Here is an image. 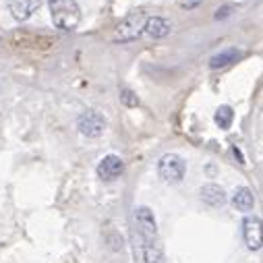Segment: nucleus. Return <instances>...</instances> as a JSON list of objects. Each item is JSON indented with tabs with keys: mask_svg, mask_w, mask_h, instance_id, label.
Returning a JSON list of instances; mask_svg holds the SVG:
<instances>
[{
	"mask_svg": "<svg viewBox=\"0 0 263 263\" xmlns=\"http://www.w3.org/2000/svg\"><path fill=\"white\" fill-rule=\"evenodd\" d=\"M145 23H147L145 11H133V13H128L118 23V27L114 29V40L116 42H133V40H137L143 33Z\"/></svg>",
	"mask_w": 263,
	"mask_h": 263,
	"instance_id": "f03ea898",
	"label": "nucleus"
},
{
	"mask_svg": "<svg viewBox=\"0 0 263 263\" xmlns=\"http://www.w3.org/2000/svg\"><path fill=\"white\" fill-rule=\"evenodd\" d=\"M122 170H124V164H122V160H120L118 156H106V158L98 164V176H100L102 180H106V182L116 180V178L122 174Z\"/></svg>",
	"mask_w": 263,
	"mask_h": 263,
	"instance_id": "0eeeda50",
	"label": "nucleus"
},
{
	"mask_svg": "<svg viewBox=\"0 0 263 263\" xmlns=\"http://www.w3.org/2000/svg\"><path fill=\"white\" fill-rule=\"evenodd\" d=\"M120 98H122V102H124V106H137L139 104V100H137V96L130 91V89H122V93H120Z\"/></svg>",
	"mask_w": 263,
	"mask_h": 263,
	"instance_id": "2eb2a0df",
	"label": "nucleus"
},
{
	"mask_svg": "<svg viewBox=\"0 0 263 263\" xmlns=\"http://www.w3.org/2000/svg\"><path fill=\"white\" fill-rule=\"evenodd\" d=\"M40 9V0H9V11L17 21H27Z\"/></svg>",
	"mask_w": 263,
	"mask_h": 263,
	"instance_id": "6e6552de",
	"label": "nucleus"
},
{
	"mask_svg": "<svg viewBox=\"0 0 263 263\" xmlns=\"http://www.w3.org/2000/svg\"><path fill=\"white\" fill-rule=\"evenodd\" d=\"M48 9L54 25L62 31H71L81 21V9L75 0H48Z\"/></svg>",
	"mask_w": 263,
	"mask_h": 263,
	"instance_id": "f257e3e1",
	"label": "nucleus"
},
{
	"mask_svg": "<svg viewBox=\"0 0 263 263\" xmlns=\"http://www.w3.org/2000/svg\"><path fill=\"white\" fill-rule=\"evenodd\" d=\"M232 205H234L238 212H249V210H253V205H255V197H253V193H251L247 186H240V189H236L234 195H232Z\"/></svg>",
	"mask_w": 263,
	"mask_h": 263,
	"instance_id": "f8f14e48",
	"label": "nucleus"
},
{
	"mask_svg": "<svg viewBox=\"0 0 263 263\" xmlns=\"http://www.w3.org/2000/svg\"><path fill=\"white\" fill-rule=\"evenodd\" d=\"M143 259H145V263H166L164 249L160 245V238L143 242Z\"/></svg>",
	"mask_w": 263,
	"mask_h": 263,
	"instance_id": "ddd939ff",
	"label": "nucleus"
},
{
	"mask_svg": "<svg viewBox=\"0 0 263 263\" xmlns=\"http://www.w3.org/2000/svg\"><path fill=\"white\" fill-rule=\"evenodd\" d=\"M201 199L212 208H222L226 203V193L216 184H205L201 189Z\"/></svg>",
	"mask_w": 263,
	"mask_h": 263,
	"instance_id": "9d476101",
	"label": "nucleus"
},
{
	"mask_svg": "<svg viewBox=\"0 0 263 263\" xmlns=\"http://www.w3.org/2000/svg\"><path fill=\"white\" fill-rule=\"evenodd\" d=\"M242 236L251 251H259L263 247V224L259 218L249 216L242 222Z\"/></svg>",
	"mask_w": 263,
	"mask_h": 263,
	"instance_id": "423d86ee",
	"label": "nucleus"
},
{
	"mask_svg": "<svg viewBox=\"0 0 263 263\" xmlns=\"http://www.w3.org/2000/svg\"><path fill=\"white\" fill-rule=\"evenodd\" d=\"M240 50L238 48H228V50H222V52H218V54H214L212 56V60H210V67L212 69H224V67H228V64H232L234 60H238L240 58Z\"/></svg>",
	"mask_w": 263,
	"mask_h": 263,
	"instance_id": "9b49d317",
	"label": "nucleus"
},
{
	"mask_svg": "<svg viewBox=\"0 0 263 263\" xmlns=\"http://www.w3.org/2000/svg\"><path fill=\"white\" fill-rule=\"evenodd\" d=\"M143 33L152 40H160V37H166L170 33V23L164 19V17H147V23H145V29Z\"/></svg>",
	"mask_w": 263,
	"mask_h": 263,
	"instance_id": "1a4fd4ad",
	"label": "nucleus"
},
{
	"mask_svg": "<svg viewBox=\"0 0 263 263\" xmlns=\"http://www.w3.org/2000/svg\"><path fill=\"white\" fill-rule=\"evenodd\" d=\"M77 126H79V133H81V135H85V137H89V139H96V137H100V135L104 133L106 118H104L100 112H96V110H87V112H83V114L79 116Z\"/></svg>",
	"mask_w": 263,
	"mask_h": 263,
	"instance_id": "20e7f679",
	"label": "nucleus"
},
{
	"mask_svg": "<svg viewBox=\"0 0 263 263\" xmlns=\"http://www.w3.org/2000/svg\"><path fill=\"white\" fill-rule=\"evenodd\" d=\"M184 172H186V164H184V160L180 158V156H176V154H166L160 162H158V174H160V178L162 180H166V182H180L182 180V176H184Z\"/></svg>",
	"mask_w": 263,
	"mask_h": 263,
	"instance_id": "7ed1b4c3",
	"label": "nucleus"
},
{
	"mask_svg": "<svg viewBox=\"0 0 263 263\" xmlns=\"http://www.w3.org/2000/svg\"><path fill=\"white\" fill-rule=\"evenodd\" d=\"M232 108L230 106H220L218 108V112H216V124L220 126V128H230V124H232Z\"/></svg>",
	"mask_w": 263,
	"mask_h": 263,
	"instance_id": "4468645a",
	"label": "nucleus"
},
{
	"mask_svg": "<svg viewBox=\"0 0 263 263\" xmlns=\"http://www.w3.org/2000/svg\"><path fill=\"white\" fill-rule=\"evenodd\" d=\"M135 224H137V230H139V236H141L143 242L158 238L156 218H154L149 208H137L135 210Z\"/></svg>",
	"mask_w": 263,
	"mask_h": 263,
	"instance_id": "39448f33",
	"label": "nucleus"
}]
</instances>
